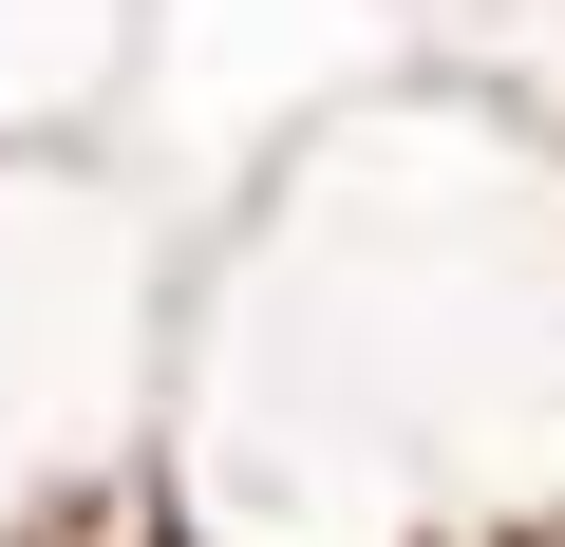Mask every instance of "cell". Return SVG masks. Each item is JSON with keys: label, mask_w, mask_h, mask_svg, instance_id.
I'll return each instance as SVG.
<instances>
[{"label": "cell", "mask_w": 565, "mask_h": 547, "mask_svg": "<svg viewBox=\"0 0 565 547\" xmlns=\"http://www.w3.org/2000/svg\"><path fill=\"white\" fill-rule=\"evenodd\" d=\"M565 509V133L377 76L170 284L151 547H527Z\"/></svg>", "instance_id": "6da1fadb"}, {"label": "cell", "mask_w": 565, "mask_h": 547, "mask_svg": "<svg viewBox=\"0 0 565 547\" xmlns=\"http://www.w3.org/2000/svg\"><path fill=\"white\" fill-rule=\"evenodd\" d=\"M170 284L189 264L114 170L0 151V547H151Z\"/></svg>", "instance_id": "7a4b0ae2"}, {"label": "cell", "mask_w": 565, "mask_h": 547, "mask_svg": "<svg viewBox=\"0 0 565 547\" xmlns=\"http://www.w3.org/2000/svg\"><path fill=\"white\" fill-rule=\"evenodd\" d=\"M132 57V0H0V151H76Z\"/></svg>", "instance_id": "3957f363"}, {"label": "cell", "mask_w": 565, "mask_h": 547, "mask_svg": "<svg viewBox=\"0 0 565 547\" xmlns=\"http://www.w3.org/2000/svg\"><path fill=\"white\" fill-rule=\"evenodd\" d=\"M527 547H565V509H546V528H527Z\"/></svg>", "instance_id": "277c9868"}]
</instances>
